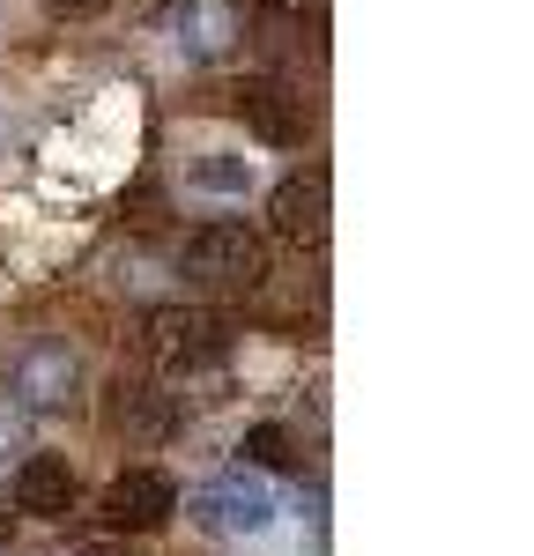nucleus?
I'll return each mask as SVG.
<instances>
[{"instance_id":"nucleus-9","label":"nucleus","mask_w":534,"mask_h":556,"mask_svg":"<svg viewBox=\"0 0 534 556\" xmlns=\"http://www.w3.org/2000/svg\"><path fill=\"white\" fill-rule=\"evenodd\" d=\"M171 30H178L186 60L216 67L223 52H238V38H245V0H178Z\"/></svg>"},{"instance_id":"nucleus-2","label":"nucleus","mask_w":534,"mask_h":556,"mask_svg":"<svg viewBox=\"0 0 534 556\" xmlns=\"http://www.w3.org/2000/svg\"><path fill=\"white\" fill-rule=\"evenodd\" d=\"M178 275L193 290H216V298H253L267 290V238L245 223H201L186 245H178Z\"/></svg>"},{"instance_id":"nucleus-13","label":"nucleus","mask_w":534,"mask_h":556,"mask_svg":"<svg viewBox=\"0 0 534 556\" xmlns=\"http://www.w3.org/2000/svg\"><path fill=\"white\" fill-rule=\"evenodd\" d=\"M44 8H52V15H67V23H89V15H104L112 0H44Z\"/></svg>"},{"instance_id":"nucleus-3","label":"nucleus","mask_w":534,"mask_h":556,"mask_svg":"<svg viewBox=\"0 0 534 556\" xmlns=\"http://www.w3.org/2000/svg\"><path fill=\"white\" fill-rule=\"evenodd\" d=\"M186 513L201 519L208 534H260L267 519H275V490H267L260 475L238 460V468L208 475V482H201V490L186 497Z\"/></svg>"},{"instance_id":"nucleus-8","label":"nucleus","mask_w":534,"mask_h":556,"mask_svg":"<svg viewBox=\"0 0 534 556\" xmlns=\"http://www.w3.org/2000/svg\"><path fill=\"white\" fill-rule=\"evenodd\" d=\"M75 349L67 342H23L8 356V393L23 401V408H60L67 393H75Z\"/></svg>"},{"instance_id":"nucleus-10","label":"nucleus","mask_w":534,"mask_h":556,"mask_svg":"<svg viewBox=\"0 0 534 556\" xmlns=\"http://www.w3.org/2000/svg\"><path fill=\"white\" fill-rule=\"evenodd\" d=\"M8 497H15V513H30V519H67L75 513V468L60 453H30L15 468V482H8Z\"/></svg>"},{"instance_id":"nucleus-11","label":"nucleus","mask_w":534,"mask_h":556,"mask_svg":"<svg viewBox=\"0 0 534 556\" xmlns=\"http://www.w3.org/2000/svg\"><path fill=\"white\" fill-rule=\"evenodd\" d=\"M238 453H245V468H297V460H305L297 438H290V424H253L238 438Z\"/></svg>"},{"instance_id":"nucleus-15","label":"nucleus","mask_w":534,"mask_h":556,"mask_svg":"<svg viewBox=\"0 0 534 556\" xmlns=\"http://www.w3.org/2000/svg\"><path fill=\"white\" fill-rule=\"evenodd\" d=\"M8 519H15V513H8V505H0V534H8Z\"/></svg>"},{"instance_id":"nucleus-1","label":"nucleus","mask_w":534,"mask_h":556,"mask_svg":"<svg viewBox=\"0 0 534 556\" xmlns=\"http://www.w3.org/2000/svg\"><path fill=\"white\" fill-rule=\"evenodd\" d=\"M238 349V327L208 312V304H156L141 319V356L164 371V379H201V371H223Z\"/></svg>"},{"instance_id":"nucleus-6","label":"nucleus","mask_w":534,"mask_h":556,"mask_svg":"<svg viewBox=\"0 0 534 556\" xmlns=\"http://www.w3.org/2000/svg\"><path fill=\"white\" fill-rule=\"evenodd\" d=\"M104 527L112 534H156L164 519L178 513V482L164 468H127V475H112L104 482Z\"/></svg>"},{"instance_id":"nucleus-12","label":"nucleus","mask_w":534,"mask_h":556,"mask_svg":"<svg viewBox=\"0 0 534 556\" xmlns=\"http://www.w3.org/2000/svg\"><path fill=\"white\" fill-rule=\"evenodd\" d=\"M193 178H201V186H223V193H238V186H245V164H193Z\"/></svg>"},{"instance_id":"nucleus-7","label":"nucleus","mask_w":534,"mask_h":556,"mask_svg":"<svg viewBox=\"0 0 534 556\" xmlns=\"http://www.w3.org/2000/svg\"><path fill=\"white\" fill-rule=\"evenodd\" d=\"M104 424L119 438H134V445H164V438H178L186 408H178V393H164L149 379H112L104 386Z\"/></svg>"},{"instance_id":"nucleus-14","label":"nucleus","mask_w":534,"mask_h":556,"mask_svg":"<svg viewBox=\"0 0 534 556\" xmlns=\"http://www.w3.org/2000/svg\"><path fill=\"white\" fill-rule=\"evenodd\" d=\"M267 8H282V15H297V8H312V0H267Z\"/></svg>"},{"instance_id":"nucleus-4","label":"nucleus","mask_w":534,"mask_h":556,"mask_svg":"<svg viewBox=\"0 0 534 556\" xmlns=\"http://www.w3.org/2000/svg\"><path fill=\"white\" fill-rule=\"evenodd\" d=\"M230 112H238L245 127L260 134L267 149H297V141L312 134L305 89H290L282 75H253V83H238V89H230Z\"/></svg>"},{"instance_id":"nucleus-5","label":"nucleus","mask_w":534,"mask_h":556,"mask_svg":"<svg viewBox=\"0 0 534 556\" xmlns=\"http://www.w3.org/2000/svg\"><path fill=\"white\" fill-rule=\"evenodd\" d=\"M327 208H334V178H327V164H305V172H290L275 193H267V223H275V238L297 245V253L327 238Z\"/></svg>"}]
</instances>
